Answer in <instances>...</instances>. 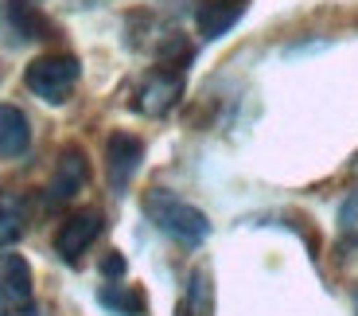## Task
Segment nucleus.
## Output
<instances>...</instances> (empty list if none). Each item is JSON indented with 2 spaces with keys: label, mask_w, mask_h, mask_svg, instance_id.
I'll return each mask as SVG.
<instances>
[{
  "label": "nucleus",
  "mask_w": 358,
  "mask_h": 316,
  "mask_svg": "<svg viewBox=\"0 0 358 316\" xmlns=\"http://www.w3.org/2000/svg\"><path fill=\"white\" fill-rule=\"evenodd\" d=\"M27 145H31V125H27L24 109L0 106V156L16 160L27 153Z\"/></svg>",
  "instance_id": "1a4fd4ad"
},
{
  "label": "nucleus",
  "mask_w": 358,
  "mask_h": 316,
  "mask_svg": "<svg viewBox=\"0 0 358 316\" xmlns=\"http://www.w3.org/2000/svg\"><path fill=\"white\" fill-rule=\"evenodd\" d=\"M0 301L8 305H31V266L24 254L0 250Z\"/></svg>",
  "instance_id": "0eeeda50"
},
{
  "label": "nucleus",
  "mask_w": 358,
  "mask_h": 316,
  "mask_svg": "<svg viewBox=\"0 0 358 316\" xmlns=\"http://www.w3.org/2000/svg\"><path fill=\"white\" fill-rule=\"evenodd\" d=\"M179 94H183V78H179V71H156L152 78L141 86V94H136L133 106L141 109V114H148V118H164L171 106L179 102Z\"/></svg>",
  "instance_id": "39448f33"
},
{
  "label": "nucleus",
  "mask_w": 358,
  "mask_h": 316,
  "mask_svg": "<svg viewBox=\"0 0 358 316\" xmlns=\"http://www.w3.org/2000/svg\"><path fill=\"white\" fill-rule=\"evenodd\" d=\"M8 20L20 27L24 39H43V32H47L43 16H39L36 4H27V0H8Z\"/></svg>",
  "instance_id": "f8f14e48"
},
{
  "label": "nucleus",
  "mask_w": 358,
  "mask_h": 316,
  "mask_svg": "<svg viewBox=\"0 0 358 316\" xmlns=\"http://www.w3.org/2000/svg\"><path fill=\"white\" fill-rule=\"evenodd\" d=\"M12 316H43V312H39L36 305H20V308H16V312H12Z\"/></svg>",
  "instance_id": "2eb2a0df"
},
{
  "label": "nucleus",
  "mask_w": 358,
  "mask_h": 316,
  "mask_svg": "<svg viewBox=\"0 0 358 316\" xmlns=\"http://www.w3.org/2000/svg\"><path fill=\"white\" fill-rule=\"evenodd\" d=\"M0 316H4V308H0Z\"/></svg>",
  "instance_id": "dca6fc26"
},
{
  "label": "nucleus",
  "mask_w": 358,
  "mask_h": 316,
  "mask_svg": "<svg viewBox=\"0 0 358 316\" xmlns=\"http://www.w3.org/2000/svg\"><path fill=\"white\" fill-rule=\"evenodd\" d=\"M144 211H148V219L160 226L164 235H171L183 246H199L210 235V219H206L195 203L179 199L176 191H164V188L148 191V195H144Z\"/></svg>",
  "instance_id": "f257e3e1"
},
{
  "label": "nucleus",
  "mask_w": 358,
  "mask_h": 316,
  "mask_svg": "<svg viewBox=\"0 0 358 316\" xmlns=\"http://www.w3.org/2000/svg\"><path fill=\"white\" fill-rule=\"evenodd\" d=\"M82 184H86V156H82L78 149H66V153L59 156V168H55L51 184H47V203H51V207L71 203L82 191Z\"/></svg>",
  "instance_id": "423d86ee"
},
{
  "label": "nucleus",
  "mask_w": 358,
  "mask_h": 316,
  "mask_svg": "<svg viewBox=\"0 0 358 316\" xmlns=\"http://www.w3.org/2000/svg\"><path fill=\"white\" fill-rule=\"evenodd\" d=\"M78 71L82 67H78L74 55H43V59H36V63L24 71V82H27V90L36 94V98L59 106V102H66V94L74 90Z\"/></svg>",
  "instance_id": "f03ea898"
},
{
  "label": "nucleus",
  "mask_w": 358,
  "mask_h": 316,
  "mask_svg": "<svg viewBox=\"0 0 358 316\" xmlns=\"http://www.w3.org/2000/svg\"><path fill=\"white\" fill-rule=\"evenodd\" d=\"M101 273H106V277H121V273H125V258H121V254L101 258Z\"/></svg>",
  "instance_id": "4468645a"
},
{
  "label": "nucleus",
  "mask_w": 358,
  "mask_h": 316,
  "mask_svg": "<svg viewBox=\"0 0 358 316\" xmlns=\"http://www.w3.org/2000/svg\"><path fill=\"white\" fill-rule=\"evenodd\" d=\"M98 301L106 308H113V312H121V316H141L144 312V293L125 289V285H106V289L98 293Z\"/></svg>",
  "instance_id": "9d476101"
},
{
  "label": "nucleus",
  "mask_w": 358,
  "mask_h": 316,
  "mask_svg": "<svg viewBox=\"0 0 358 316\" xmlns=\"http://www.w3.org/2000/svg\"><path fill=\"white\" fill-rule=\"evenodd\" d=\"M20 235H24V203L16 195H4L0 199V250H8Z\"/></svg>",
  "instance_id": "9b49d317"
},
{
  "label": "nucleus",
  "mask_w": 358,
  "mask_h": 316,
  "mask_svg": "<svg viewBox=\"0 0 358 316\" xmlns=\"http://www.w3.org/2000/svg\"><path fill=\"white\" fill-rule=\"evenodd\" d=\"M144 160V145L141 137L133 133H113L106 141V172H109V188L113 191H125L129 180L136 176V168H141Z\"/></svg>",
  "instance_id": "7ed1b4c3"
},
{
  "label": "nucleus",
  "mask_w": 358,
  "mask_h": 316,
  "mask_svg": "<svg viewBox=\"0 0 358 316\" xmlns=\"http://www.w3.org/2000/svg\"><path fill=\"white\" fill-rule=\"evenodd\" d=\"M245 12V0H203L195 8V27L203 39H222Z\"/></svg>",
  "instance_id": "6e6552de"
},
{
  "label": "nucleus",
  "mask_w": 358,
  "mask_h": 316,
  "mask_svg": "<svg viewBox=\"0 0 358 316\" xmlns=\"http://www.w3.org/2000/svg\"><path fill=\"white\" fill-rule=\"evenodd\" d=\"M101 235V215L98 211H78L71 215L63 226H59V235H55V250L63 254L66 262H78L82 254L94 246V238Z\"/></svg>",
  "instance_id": "20e7f679"
},
{
  "label": "nucleus",
  "mask_w": 358,
  "mask_h": 316,
  "mask_svg": "<svg viewBox=\"0 0 358 316\" xmlns=\"http://www.w3.org/2000/svg\"><path fill=\"white\" fill-rule=\"evenodd\" d=\"M191 305H195V316H206L210 312V277H206V270H195L191 273Z\"/></svg>",
  "instance_id": "ddd939ff"
}]
</instances>
